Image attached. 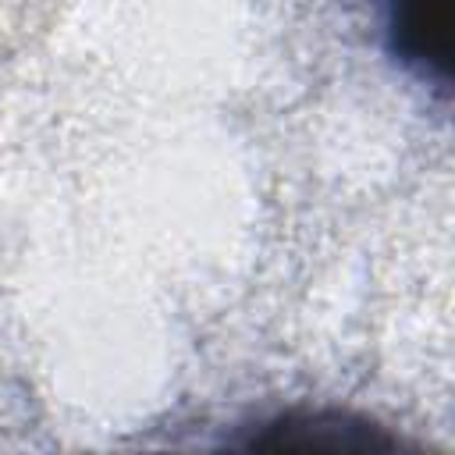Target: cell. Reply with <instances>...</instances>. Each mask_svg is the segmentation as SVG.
Masks as SVG:
<instances>
[{"label":"cell","mask_w":455,"mask_h":455,"mask_svg":"<svg viewBox=\"0 0 455 455\" xmlns=\"http://www.w3.org/2000/svg\"><path fill=\"white\" fill-rule=\"evenodd\" d=\"M249 448L259 451H395L398 441L348 412H291L267 423Z\"/></svg>","instance_id":"1"},{"label":"cell","mask_w":455,"mask_h":455,"mask_svg":"<svg viewBox=\"0 0 455 455\" xmlns=\"http://www.w3.org/2000/svg\"><path fill=\"white\" fill-rule=\"evenodd\" d=\"M391 53L430 82H444L451 68V4L448 0H391Z\"/></svg>","instance_id":"2"}]
</instances>
